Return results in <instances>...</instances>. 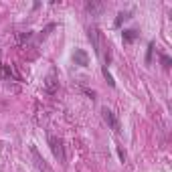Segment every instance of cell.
<instances>
[{
    "mask_svg": "<svg viewBox=\"0 0 172 172\" xmlns=\"http://www.w3.org/2000/svg\"><path fill=\"white\" fill-rule=\"evenodd\" d=\"M30 154H33L34 162H37V166H39V170H41V172H51V170H49V166L45 164L43 156H41V154H39V150H37V148H34V146H30Z\"/></svg>",
    "mask_w": 172,
    "mask_h": 172,
    "instance_id": "obj_3",
    "label": "cell"
},
{
    "mask_svg": "<svg viewBox=\"0 0 172 172\" xmlns=\"http://www.w3.org/2000/svg\"><path fill=\"white\" fill-rule=\"evenodd\" d=\"M49 144H51V150H53L55 158L59 160V162H65V152H63V142H61L59 138L55 136H49Z\"/></svg>",
    "mask_w": 172,
    "mask_h": 172,
    "instance_id": "obj_1",
    "label": "cell"
},
{
    "mask_svg": "<svg viewBox=\"0 0 172 172\" xmlns=\"http://www.w3.org/2000/svg\"><path fill=\"white\" fill-rule=\"evenodd\" d=\"M136 37H138V33H136L134 29H126V30H123V41H128V43H132V41L136 39Z\"/></svg>",
    "mask_w": 172,
    "mask_h": 172,
    "instance_id": "obj_7",
    "label": "cell"
},
{
    "mask_svg": "<svg viewBox=\"0 0 172 172\" xmlns=\"http://www.w3.org/2000/svg\"><path fill=\"white\" fill-rule=\"evenodd\" d=\"M103 75H105V79H108V83H109V85H111V87H113V85H115V81H113L111 73H109V71H108V67H103Z\"/></svg>",
    "mask_w": 172,
    "mask_h": 172,
    "instance_id": "obj_10",
    "label": "cell"
},
{
    "mask_svg": "<svg viewBox=\"0 0 172 172\" xmlns=\"http://www.w3.org/2000/svg\"><path fill=\"white\" fill-rule=\"evenodd\" d=\"M118 156H119V158H122V160H126V152H123L122 148H118Z\"/></svg>",
    "mask_w": 172,
    "mask_h": 172,
    "instance_id": "obj_12",
    "label": "cell"
},
{
    "mask_svg": "<svg viewBox=\"0 0 172 172\" xmlns=\"http://www.w3.org/2000/svg\"><path fill=\"white\" fill-rule=\"evenodd\" d=\"M128 18H130V12H128V10H126V12H119V14H118V18H115V22H113V25H115V26H119V25L123 22V20H128Z\"/></svg>",
    "mask_w": 172,
    "mask_h": 172,
    "instance_id": "obj_8",
    "label": "cell"
},
{
    "mask_svg": "<svg viewBox=\"0 0 172 172\" xmlns=\"http://www.w3.org/2000/svg\"><path fill=\"white\" fill-rule=\"evenodd\" d=\"M83 91H85V93H87V95H89V97H91V99L95 97V91H91V89H83Z\"/></svg>",
    "mask_w": 172,
    "mask_h": 172,
    "instance_id": "obj_13",
    "label": "cell"
},
{
    "mask_svg": "<svg viewBox=\"0 0 172 172\" xmlns=\"http://www.w3.org/2000/svg\"><path fill=\"white\" fill-rule=\"evenodd\" d=\"M101 113H103V119L108 122V126L113 130V132H119V123H118V119H115V115H113V111L111 109H108V108H103L101 109Z\"/></svg>",
    "mask_w": 172,
    "mask_h": 172,
    "instance_id": "obj_2",
    "label": "cell"
},
{
    "mask_svg": "<svg viewBox=\"0 0 172 172\" xmlns=\"http://www.w3.org/2000/svg\"><path fill=\"white\" fill-rule=\"evenodd\" d=\"M152 51H154V43H150V45H148V57H146V61H148V63L152 61Z\"/></svg>",
    "mask_w": 172,
    "mask_h": 172,
    "instance_id": "obj_11",
    "label": "cell"
},
{
    "mask_svg": "<svg viewBox=\"0 0 172 172\" xmlns=\"http://www.w3.org/2000/svg\"><path fill=\"white\" fill-rule=\"evenodd\" d=\"M160 61H162V65H164V67H166V69H168V67H170V65H172V59H170V57H168V55H164V53L160 55Z\"/></svg>",
    "mask_w": 172,
    "mask_h": 172,
    "instance_id": "obj_9",
    "label": "cell"
},
{
    "mask_svg": "<svg viewBox=\"0 0 172 172\" xmlns=\"http://www.w3.org/2000/svg\"><path fill=\"white\" fill-rule=\"evenodd\" d=\"M45 89H47L49 93H55V91H57V81H55V75L53 73L47 77V81H45Z\"/></svg>",
    "mask_w": 172,
    "mask_h": 172,
    "instance_id": "obj_5",
    "label": "cell"
},
{
    "mask_svg": "<svg viewBox=\"0 0 172 172\" xmlns=\"http://www.w3.org/2000/svg\"><path fill=\"white\" fill-rule=\"evenodd\" d=\"M89 41L93 43L95 51H99V30L97 29H89Z\"/></svg>",
    "mask_w": 172,
    "mask_h": 172,
    "instance_id": "obj_6",
    "label": "cell"
},
{
    "mask_svg": "<svg viewBox=\"0 0 172 172\" xmlns=\"http://www.w3.org/2000/svg\"><path fill=\"white\" fill-rule=\"evenodd\" d=\"M73 61H75L77 65H81V67H87V65H89V55L85 53L83 49H77V51L73 53Z\"/></svg>",
    "mask_w": 172,
    "mask_h": 172,
    "instance_id": "obj_4",
    "label": "cell"
}]
</instances>
